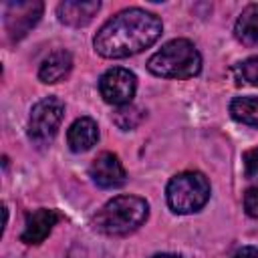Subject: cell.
<instances>
[{
    "mask_svg": "<svg viewBox=\"0 0 258 258\" xmlns=\"http://www.w3.org/2000/svg\"><path fill=\"white\" fill-rule=\"evenodd\" d=\"M58 222H60V214L56 210L40 208V210H36V212L26 216L20 240L26 242V244H40V242H44L48 238V234L52 232V228Z\"/></svg>",
    "mask_w": 258,
    "mask_h": 258,
    "instance_id": "9c48e42d",
    "label": "cell"
},
{
    "mask_svg": "<svg viewBox=\"0 0 258 258\" xmlns=\"http://www.w3.org/2000/svg\"><path fill=\"white\" fill-rule=\"evenodd\" d=\"M141 119H143V113H141L137 107H133V105L119 107V111H117L115 117H113L115 125H117L119 129H123V131H129V129L137 127Z\"/></svg>",
    "mask_w": 258,
    "mask_h": 258,
    "instance_id": "9a60e30c",
    "label": "cell"
},
{
    "mask_svg": "<svg viewBox=\"0 0 258 258\" xmlns=\"http://www.w3.org/2000/svg\"><path fill=\"white\" fill-rule=\"evenodd\" d=\"M163 32L159 16L143 8H127L109 18L95 34V50L105 58H125L149 48Z\"/></svg>",
    "mask_w": 258,
    "mask_h": 258,
    "instance_id": "6da1fadb",
    "label": "cell"
},
{
    "mask_svg": "<svg viewBox=\"0 0 258 258\" xmlns=\"http://www.w3.org/2000/svg\"><path fill=\"white\" fill-rule=\"evenodd\" d=\"M244 171L248 177L258 175V147H252L244 153Z\"/></svg>",
    "mask_w": 258,
    "mask_h": 258,
    "instance_id": "ac0fdd59",
    "label": "cell"
},
{
    "mask_svg": "<svg viewBox=\"0 0 258 258\" xmlns=\"http://www.w3.org/2000/svg\"><path fill=\"white\" fill-rule=\"evenodd\" d=\"M42 2L28 0V2H8L4 10V26L8 32V38L12 42L24 38L30 28L36 26V22L42 16Z\"/></svg>",
    "mask_w": 258,
    "mask_h": 258,
    "instance_id": "52a82bcc",
    "label": "cell"
},
{
    "mask_svg": "<svg viewBox=\"0 0 258 258\" xmlns=\"http://www.w3.org/2000/svg\"><path fill=\"white\" fill-rule=\"evenodd\" d=\"M151 258H181V256H177V254H155Z\"/></svg>",
    "mask_w": 258,
    "mask_h": 258,
    "instance_id": "ffe728a7",
    "label": "cell"
},
{
    "mask_svg": "<svg viewBox=\"0 0 258 258\" xmlns=\"http://www.w3.org/2000/svg\"><path fill=\"white\" fill-rule=\"evenodd\" d=\"M149 206L139 196H117L109 200L93 218L97 232L107 236H125L145 224Z\"/></svg>",
    "mask_w": 258,
    "mask_h": 258,
    "instance_id": "7a4b0ae2",
    "label": "cell"
},
{
    "mask_svg": "<svg viewBox=\"0 0 258 258\" xmlns=\"http://www.w3.org/2000/svg\"><path fill=\"white\" fill-rule=\"evenodd\" d=\"M99 139V127L97 123L91 119V117H81L77 119L69 131H67V141H69V147L75 151V153H83V151H89Z\"/></svg>",
    "mask_w": 258,
    "mask_h": 258,
    "instance_id": "30bf717a",
    "label": "cell"
},
{
    "mask_svg": "<svg viewBox=\"0 0 258 258\" xmlns=\"http://www.w3.org/2000/svg\"><path fill=\"white\" fill-rule=\"evenodd\" d=\"M230 113L236 121L258 127V97H236L230 103Z\"/></svg>",
    "mask_w": 258,
    "mask_h": 258,
    "instance_id": "5bb4252c",
    "label": "cell"
},
{
    "mask_svg": "<svg viewBox=\"0 0 258 258\" xmlns=\"http://www.w3.org/2000/svg\"><path fill=\"white\" fill-rule=\"evenodd\" d=\"M236 38L246 46L258 44V4H250L242 10L234 26Z\"/></svg>",
    "mask_w": 258,
    "mask_h": 258,
    "instance_id": "4fadbf2b",
    "label": "cell"
},
{
    "mask_svg": "<svg viewBox=\"0 0 258 258\" xmlns=\"http://www.w3.org/2000/svg\"><path fill=\"white\" fill-rule=\"evenodd\" d=\"M62 117H64V105L60 99H56V97L40 99L30 111V119H28L30 139L38 145L52 141V137L56 135V131L60 127Z\"/></svg>",
    "mask_w": 258,
    "mask_h": 258,
    "instance_id": "5b68a950",
    "label": "cell"
},
{
    "mask_svg": "<svg viewBox=\"0 0 258 258\" xmlns=\"http://www.w3.org/2000/svg\"><path fill=\"white\" fill-rule=\"evenodd\" d=\"M147 69L163 79H191L202 71V56L189 40L175 38L147 60Z\"/></svg>",
    "mask_w": 258,
    "mask_h": 258,
    "instance_id": "3957f363",
    "label": "cell"
},
{
    "mask_svg": "<svg viewBox=\"0 0 258 258\" xmlns=\"http://www.w3.org/2000/svg\"><path fill=\"white\" fill-rule=\"evenodd\" d=\"M165 196L175 214H194L210 200V181L200 171H183L169 179Z\"/></svg>",
    "mask_w": 258,
    "mask_h": 258,
    "instance_id": "277c9868",
    "label": "cell"
},
{
    "mask_svg": "<svg viewBox=\"0 0 258 258\" xmlns=\"http://www.w3.org/2000/svg\"><path fill=\"white\" fill-rule=\"evenodd\" d=\"M91 177L99 187L105 189H115L121 187L127 181V171L123 167V163L119 161V157L111 151H103L99 153L93 163H91Z\"/></svg>",
    "mask_w": 258,
    "mask_h": 258,
    "instance_id": "ba28073f",
    "label": "cell"
},
{
    "mask_svg": "<svg viewBox=\"0 0 258 258\" xmlns=\"http://www.w3.org/2000/svg\"><path fill=\"white\" fill-rule=\"evenodd\" d=\"M101 2L91 0V2H60L56 8L58 20L69 24V26H85L89 24L95 14L99 12Z\"/></svg>",
    "mask_w": 258,
    "mask_h": 258,
    "instance_id": "8fae6325",
    "label": "cell"
},
{
    "mask_svg": "<svg viewBox=\"0 0 258 258\" xmlns=\"http://www.w3.org/2000/svg\"><path fill=\"white\" fill-rule=\"evenodd\" d=\"M137 89V79L129 69L115 67L109 69L101 79H99V91L105 103L115 105V107H125L131 105V99Z\"/></svg>",
    "mask_w": 258,
    "mask_h": 258,
    "instance_id": "8992f818",
    "label": "cell"
},
{
    "mask_svg": "<svg viewBox=\"0 0 258 258\" xmlns=\"http://www.w3.org/2000/svg\"><path fill=\"white\" fill-rule=\"evenodd\" d=\"M232 258H258V248L256 246H244Z\"/></svg>",
    "mask_w": 258,
    "mask_h": 258,
    "instance_id": "d6986e66",
    "label": "cell"
},
{
    "mask_svg": "<svg viewBox=\"0 0 258 258\" xmlns=\"http://www.w3.org/2000/svg\"><path fill=\"white\" fill-rule=\"evenodd\" d=\"M236 75H238V81L258 87V56H250L244 62H240L236 67Z\"/></svg>",
    "mask_w": 258,
    "mask_h": 258,
    "instance_id": "2e32d148",
    "label": "cell"
},
{
    "mask_svg": "<svg viewBox=\"0 0 258 258\" xmlns=\"http://www.w3.org/2000/svg\"><path fill=\"white\" fill-rule=\"evenodd\" d=\"M244 210L250 218H258V183L248 187L244 194Z\"/></svg>",
    "mask_w": 258,
    "mask_h": 258,
    "instance_id": "e0dca14e",
    "label": "cell"
},
{
    "mask_svg": "<svg viewBox=\"0 0 258 258\" xmlns=\"http://www.w3.org/2000/svg\"><path fill=\"white\" fill-rule=\"evenodd\" d=\"M71 69H73V56H71V52L69 50H54V52H50L42 60V64L38 69V79L42 83L52 85V83L62 81L71 73Z\"/></svg>",
    "mask_w": 258,
    "mask_h": 258,
    "instance_id": "7c38bea8",
    "label": "cell"
}]
</instances>
